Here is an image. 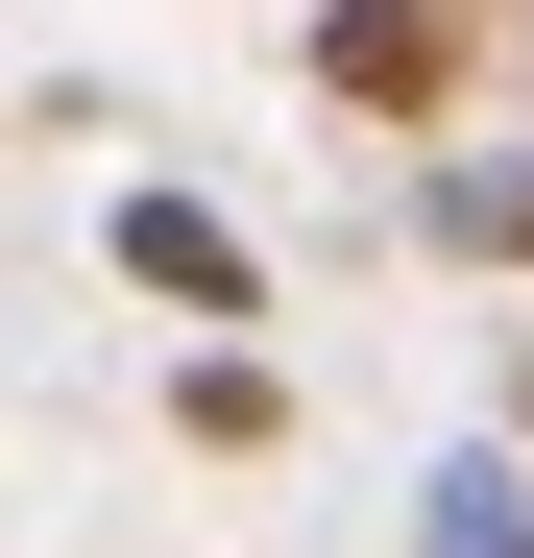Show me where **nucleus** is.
<instances>
[{
  "label": "nucleus",
  "instance_id": "nucleus-2",
  "mask_svg": "<svg viewBox=\"0 0 534 558\" xmlns=\"http://www.w3.org/2000/svg\"><path fill=\"white\" fill-rule=\"evenodd\" d=\"M122 292H146V316H267V243H243L219 195H122Z\"/></svg>",
  "mask_w": 534,
  "mask_h": 558
},
{
  "label": "nucleus",
  "instance_id": "nucleus-1",
  "mask_svg": "<svg viewBox=\"0 0 534 558\" xmlns=\"http://www.w3.org/2000/svg\"><path fill=\"white\" fill-rule=\"evenodd\" d=\"M316 98L437 122V98H462V0H316Z\"/></svg>",
  "mask_w": 534,
  "mask_h": 558
},
{
  "label": "nucleus",
  "instance_id": "nucleus-3",
  "mask_svg": "<svg viewBox=\"0 0 534 558\" xmlns=\"http://www.w3.org/2000/svg\"><path fill=\"white\" fill-rule=\"evenodd\" d=\"M413 558H534V461H437V486H413Z\"/></svg>",
  "mask_w": 534,
  "mask_h": 558
},
{
  "label": "nucleus",
  "instance_id": "nucleus-4",
  "mask_svg": "<svg viewBox=\"0 0 534 558\" xmlns=\"http://www.w3.org/2000/svg\"><path fill=\"white\" fill-rule=\"evenodd\" d=\"M437 243H486V267H534V146H462V170H437Z\"/></svg>",
  "mask_w": 534,
  "mask_h": 558
}]
</instances>
